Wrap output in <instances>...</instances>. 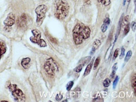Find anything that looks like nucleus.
Returning <instances> with one entry per match:
<instances>
[{
    "instance_id": "nucleus-1",
    "label": "nucleus",
    "mask_w": 136,
    "mask_h": 102,
    "mask_svg": "<svg viewBox=\"0 0 136 102\" xmlns=\"http://www.w3.org/2000/svg\"><path fill=\"white\" fill-rule=\"evenodd\" d=\"M73 38L75 44L80 45L90 37V29L83 23L77 24L72 30Z\"/></svg>"
},
{
    "instance_id": "nucleus-4",
    "label": "nucleus",
    "mask_w": 136,
    "mask_h": 102,
    "mask_svg": "<svg viewBox=\"0 0 136 102\" xmlns=\"http://www.w3.org/2000/svg\"><path fill=\"white\" fill-rule=\"evenodd\" d=\"M47 11V7L45 4L38 5L35 9V13L37 15L36 24L38 26H40L43 24V20L45 19V15Z\"/></svg>"
},
{
    "instance_id": "nucleus-28",
    "label": "nucleus",
    "mask_w": 136,
    "mask_h": 102,
    "mask_svg": "<svg viewBox=\"0 0 136 102\" xmlns=\"http://www.w3.org/2000/svg\"><path fill=\"white\" fill-rule=\"evenodd\" d=\"M47 37H48L49 39V40H50L51 42H52L53 43H54V44H58V40L56 39V38L52 37V36H51V35H49L48 36H47Z\"/></svg>"
},
{
    "instance_id": "nucleus-11",
    "label": "nucleus",
    "mask_w": 136,
    "mask_h": 102,
    "mask_svg": "<svg viewBox=\"0 0 136 102\" xmlns=\"http://www.w3.org/2000/svg\"><path fill=\"white\" fill-rule=\"evenodd\" d=\"M123 17H124V14H122L121 15V17H120V20H119V23H118V26H117V31L116 35H115V40H114V43L117 42V38H118V36H119V34L120 33V30H121V29L122 22H123Z\"/></svg>"
},
{
    "instance_id": "nucleus-30",
    "label": "nucleus",
    "mask_w": 136,
    "mask_h": 102,
    "mask_svg": "<svg viewBox=\"0 0 136 102\" xmlns=\"http://www.w3.org/2000/svg\"><path fill=\"white\" fill-rule=\"evenodd\" d=\"M131 27L133 31H135L136 29V23L135 21H132L131 24Z\"/></svg>"
},
{
    "instance_id": "nucleus-32",
    "label": "nucleus",
    "mask_w": 136,
    "mask_h": 102,
    "mask_svg": "<svg viewBox=\"0 0 136 102\" xmlns=\"http://www.w3.org/2000/svg\"><path fill=\"white\" fill-rule=\"evenodd\" d=\"M126 0H123V5H125V4H126Z\"/></svg>"
},
{
    "instance_id": "nucleus-25",
    "label": "nucleus",
    "mask_w": 136,
    "mask_h": 102,
    "mask_svg": "<svg viewBox=\"0 0 136 102\" xmlns=\"http://www.w3.org/2000/svg\"><path fill=\"white\" fill-rule=\"evenodd\" d=\"M83 65L78 64V66L74 68L73 70H74V71H75L76 72H78V73H79V72H80L81 71V70H83Z\"/></svg>"
},
{
    "instance_id": "nucleus-29",
    "label": "nucleus",
    "mask_w": 136,
    "mask_h": 102,
    "mask_svg": "<svg viewBox=\"0 0 136 102\" xmlns=\"http://www.w3.org/2000/svg\"><path fill=\"white\" fill-rule=\"evenodd\" d=\"M125 55V49L123 47H121V54H120V59L121 60L122 58H123L124 56Z\"/></svg>"
},
{
    "instance_id": "nucleus-17",
    "label": "nucleus",
    "mask_w": 136,
    "mask_h": 102,
    "mask_svg": "<svg viewBox=\"0 0 136 102\" xmlns=\"http://www.w3.org/2000/svg\"><path fill=\"white\" fill-rule=\"evenodd\" d=\"M131 86L133 88L135 91V93L136 92V74L134 73L132 77V80H131Z\"/></svg>"
},
{
    "instance_id": "nucleus-13",
    "label": "nucleus",
    "mask_w": 136,
    "mask_h": 102,
    "mask_svg": "<svg viewBox=\"0 0 136 102\" xmlns=\"http://www.w3.org/2000/svg\"><path fill=\"white\" fill-rule=\"evenodd\" d=\"M6 51V46L5 42L3 40H0V60L2 55L5 53Z\"/></svg>"
},
{
    "instance_id": "nucleus-18",
    "label": "nucleus",
    "mask_w": 136,
    "mask_h": 102,
    "mask_svg": "<svg viewBox=\"0 0 136 102\" xmlns=\"http://www.w3.org/2000/svg\"><path fill=\"white\" fill-rule=\"evenodd\" d=\"M117 69V63H115V64L113 65V66L112 67V73H111V75H110V77H111V78H113L114 77Z\"/></svg>"
},
{
    "instance_id": "nucleus-23",
    "label": "nucleus",
    "mask_w": 136,
    "mask_h": 102,
    "mask_svg": "<svg viewBox=\"0 0 136 102\" xmlns=\"http://www.w3.org/2000/svg\"><path fill=\"white\" fill-rule=\"evenodd\" d=\"M73 85H74L73 81H70L67 83L66 88L68 91H70V90L71 89V88H72V87H73Z\"/></svg>"
},
{
    "instance_id": "nucleus-31",
    "label": "nucleus",
    "mask_w": 136,
    "mask_h": 102,
    "mask_svg": "<svg viewBox=\"0 0 136 102\" xmlns=\"http://www.w3.org/2000/svg\"><path fill=\"white\" fill-rule=\"evenodd\" d=\"M90 0H84V2L86 4H88L89 3H90Z\"/></svg>"
},
{
    "instance_id": "nucleus-14",
    "label": "nucleus",
    "mask_w": 136,
    "mask_h": 102,
    "mask_svg": "<svg viewBox=\"0 0 136 102\" xmlns=\"http://www.w3.org/2000/svg\"><path fill=\"white\" fill-rule=\"evenodd\" d=\"M114 45V43H113L112 45L111 44L109 48L108 49L107 51H106V53L105 54V61L106 62H107V61L109 60V59L110 58L111 55V54H112V51L113 50Z\"/></svg>"
},
{
    "instance_id": "nucleus-7",
    "label": "nucleus",
    "mask_w": 136,
    "mask_h": 102,
    "mask_svg": "<svg viewBox=\"0 0 136 102\" xmlns=\"http://www.w3.org/2000/svg\"><path fill=\"white\" fill-rule=\"evenodd\" d=\"M15 16L12 12H10L8 15L6 19L4 20V24L6 27H11L15 24Z\"/></svg>"
},
{
    "instance_id": "nucleus-6",
    "label": "nucleus",
    "mask_w": 136,
    "mask_h": 102,
    "mask_svg": "<svg viewBox=\"0 0 136 102\" xmlns=\"http://www.w3.org/2000/svg\"><path fill=\"white\" fill-rule=\"evenodd\" d=\"M33 34V37L30 38V40L34 44H36L40 47H45L47 46V44L44 39H41V33L37 29H34L31 31Z\"/></svg>"
},
{
    "instance_id": "nucleus-20",
    "label": "nucleus",
    "mask_w": 136,
    "mask_h": 102,
    "mask_svg": "<svg viewBox=\"0 0 136 102\" xmlns=\"http://www.w3.org/2000/svg\"><path fill=\"white\" fill-rule=\"evenodd\" d=\"M97 1L106 6L109 5L111 4V0H97Z\"/></svg>"
},
{
    "instance_id": "nucleus-22",
    "label": "nucleus",
    "mask_w": 136,
    "mask_h": 102,
    "mask_svg": "<svg viewBox=\"0 0 136 102\" xmlns=\"http://www.w3.org/2000/svg\"><path fill=\"white\" fill-rule=\"evenodd\" d=\"M100 58L98 57L96 58V59L95 60L94 63H93L94 64V70H96L97 69V68L98 67V65L99 64V63H100Z\"/></svg>"
},
{
    "instance_id": "nucleus-27",
    "label": "nucleus",
    "mask_w": 136,
    "mask_h": 102,
    "mask_svg": "<svg viewBox=\"0 0 136 102\" xmlns=\"http://www.w3.org/2000/svg\"><path fill=\"white\" fill-rule=\"evenodd\" d=\"M119 51H120L119 49H117L115 50L114 54H113V61H114L115 59H116L117 56H118Z\"/></svg>"
},
{
    "instance_id": "nucleus-2",
    "label": "nucleus",
    "mask_w": 136,
    "mask_h": 102,
    "mask_svg": "<svg viewBox=\"0 0 136 102\" xmlns=\"http://www.w3.org/2000/svg\"><path fill=\"white\" fill-rule=\"evenodd\" d=\"M54 15L59 20L66 18L69 13V5L62 0H55L54 2Z\"/></svg>"
},
{
    "instance_id": "nucleus-8",
    "label": "nucleus",
    "mask_w": 136,
    "mask_h": 102,
    "mask_svg": "<svg viewBox=\"0 0 136 102\" xmlns=\"http://www.w3.org/2000/svg\"><path fill=\"white\" fill-rule=\"evenodd\" d=\"M27 22V18L25 13L21 15L18 20V24L20 27H24L26 26Z\"/></svg>"
},
{
    "instance_id": "nucleus-26",
    "label": "nucleus",
    "mask_w": 136,
    "mask_h": 102,
    "mask_svg": "<svg viewBox=\"0 0 136 102\" xmlns=\"http://www.w3.org/2000/svg\"><path fill=\"white\" fill-rule=\"evenodd\" d=\"M119 81V77L117 76L116 77H115V80L114 81H113V88L114 89H115V88H116L117 85V83H118Z\"/></svg>"
},
{
    "instance_id": "nucleus-19",
    "label": "nucleus",
    "mask_w": 136,
    "mask_h": 102,
    "mask_svg": "<svg viewBox=\"0 0 136 102\" xmlns=\"http://www.w3.org/2000/svg\"><path fill=\"white\" fill-rule=\"evenodd\" d=\"M130 31V24H129V22H126V26L124 27V35H127L128 33Z\"/></svg>"
},
{
    "instance_id": "nucleus-10",
    "label": "nucleus",
    "mask_w": 136,
    "mask_h": 102,
    "mask_svg": "<svg viewBox=\"0 0 136 102\" xmlns=\"http://www.w3.org/2000/svg\"><path fill=\"white\" fill-rule=\"evenodd\" d=\"M101 44V42L100 41V40H99L98 39H95L93 44H92L91 51L90 52V55H93V54L95 53V51L98 49V47L100 46Z\"/></svg>"
},
{
    "instance_id": "nucleus-33",
    "label": "nucleus",
    "mask_w": 136,
    "mask_h": 102,
    "mask_svg": "<svg viewBox=\"0 0 136 102\" xmlns=\"http://www.w3.org/2000/svg\"><path fill=\"white\" fill-rule=\"evenodd\" d=\"M130 1H131V0H128V3H130Z\"/></svg>"
},
{
    "instance_id": "nucleus-15",
    "label": "nucleus",
    "mask_w": 136,
    "mask_h": 102,
    "mask_svg": "<svg viewBox=\"0 0 136 102\" xmlns=\"http://www.w3.org/2000/svg\"><path fill=\"white\" fill-rule=\"evenodd\" d=\"M30 61L31 59L30 58H24L22 60L21 64L24 69H27L28 68H29V66H30V64H29V63H30Z\"/></svg>"
},
{
    "instance_id": "nucleus-3",
    "label": "nucleus",
    "mask_w": 136,
    "mask_h": 102,
    "mask_svg": "<svg viewBox=\"0 0 136 102\" xmlns=\"http://www.w3.org/2000/svg\"><path fill=\"white\" fill-rule=\"evenodd\" d=\"M44 68L45 71L50 76H54L59 70L57 63L51 58L47 59Z\"/></svg>"
},
{
    "instance_id": "nucleus-24",
    "label": "nucleus",
    "mask_w": 136,
    "mask_h": 102,
    "mask_svg": "<svg viewBox=\"0 0 136 102\" xmlns=\"http://www.w3.org/2000/svg\"><path fill=\"white\" fill-rule=\"evenodd\" d=\"M111 84V80L109 78H106L103 81V86L105 87H108Z\"/></svg>"
},
{
    "instance_id": "nucleus-9",
    "label": "nucleus",
    "mask_w": 136,
    "mask_h": 102,
    "mask_svg": "<svg viewBox=\"0 0 136 102\" xmlns=\"http://www.w3.org/2000/svg\"><path fill=\"white\" fill-rule=\"evenodd\" d=\"M110 18L108 17H106L105 18V19L103 21V24H102L101 26V31H102V33H105L107 30V29L108 28V26H109L110 24Z\"/></svg>"
},
{
    "instance_id": "nucleus-12",
    "label": "nucleus",
    "mask_w": 136,
    "mask_h": 102,
    "mask_svg": "<svg viewBox=\"0 0 136 102\" xmlns=\"http://www.w3.org/2000/svg\"><path fill=\"white\" fill-rule=\"evenodd\" d=\"M94 60H95V57L92 58V60L91 62L88 63V64L87 65V67H86V69H85L84 73H83V77H86L90 73V71H91L92 68V65H93Z\"/></svg>"
},
{
    "instance_id": "nucleus-16",
    "label": "nucleus",
    "mask_w": 136,
    "mask_h": 102,
    "mask_svg": "<svg viewBox=\"0 0 136 102\" xmlns=\"http://www.w3.org/2000/svg\"><path fill=\"white\" fill-rule=\"evenodd\" d=\"M90 60H91V56H86V57L83 58L79 60L78 64L83 65V66L84 67L86 64H88V63H89Z\"/></svg>"
},
{
    "instance_id": "nucleus-5",
    "label": "nucleus",
    "mask_w": 136,
    "mask_h": 102,
    "mask_svg": "<svg viewBox=\"0 0 136 102\" xmlns=\"http://www.w3.org/2000/svg\"><path fill=\"white\" fill-rule=\"evenodd\" d=\"M9 89L12 92V96L14 97L15 99L18 102L24 101L26 98L25 95L21 90L18 88L17 85L11 84L9 86Z\"/></svg>"
},
{
    "instance_id": "nucleus-21",
    "label": "nucleus",
    "mask_w": 136,
    "mask_h": 102,
    "mask_svg": "<svg viewBox=\"0 0 136 102\" xmlns=\"http://www.w3.org/2000/svg\"><path fill=\"white\" fill-rule=\"evenodd\" d=\"M132 52L131 51H129L126 54V58H125V59H124V61H125L126 62H127L130 60V58H131V56H132Z\"/></svg>"
}]
</instances>
